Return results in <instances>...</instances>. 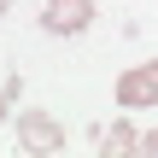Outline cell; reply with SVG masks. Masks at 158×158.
Returning <instances> with one entry per match:
<instances>
[{"label":"cell","instance_id":"1","mask_svg":"<svg viewBox=\"0 0 158 158\" xmlns=\"http://www.w3.org/2000/svg\"><path fill=\"white\" fill-rule=\"evenodd\" d=\"M111 100H117V111H147V106H158V59L129 64L117 76V88H111Z\"/></svg>","mask_w":158,"mask_h":158},{"label":"cell","instance_id":"2","mask_svg":"<svg viewBox=\"0 0 158 158\" xmlns=\"http://www.w3.org/2000/svg\"><path fill=\"white\" fill-rule=\"evenodd\" d=\"M18 147L35 152V158L64 152V123H59L53 111H18Z\"/></svg>","mask_w":158,"mask_h":158},{"label":"cell","instance_id":"3","mask_svg":"<svg viewBox=\"0 0 158 158\" xmlns=\"http://www.w3.org/2000/svg\"><path fill=\"white\" fill-rule=\"evenodd\" d=\"M94 23V0H47L41 6V29L47 35H82Z\"/></svg>","mask_w":158,"mask_h":158},{"label":"cell","instance_id":"4","mask_svg":"<svg viewBox=\"0 0 158 158\" xmlns=\"http://www.w3.org/2000/svg\"><path fill=\"white\" fill-rule=\"evenodd\" d=\"M94 147H100V158H129V152H141V135H135L123 117H111V123L94 135Z\"/></svg>","mask_w":158,"mask_h":158},{"label":"cell","instance_id":"5","mask_svg":"<svg viewBox=\"0 0 158 158\" xmlns=\"http://www.w3.org/2000/svg\"><path fill=\"white\" fill-rule=\"evenodd\" d=\"M18 100H23V76H18V70H12V76H6V82H0V123H6V117H12V106H18Z\"/></svg>","mask_w":158,"mask_h":158},{"label":"cell","instance_id":"6","mask_svg":"<svg viewBox=\"0 0 158 158\" xmlns=\"http://www.w3.org/2000/svg\"><path fill=\"white\" fill-rule=\"evenodd\" d=\"M141 152H152V158H158V129H152V135H141Z\"/></svg>","mask_w":158,"mask_h":158},{"label":"cell","instance_id":"7","mask_svg":"<svg viewBox=\"0 0 158 158\" xmlns=\"http://www.w3.org/2000/svg\"><path fill=\"white\" fill-rule=\"evenodd\" d=\"M6 6H12V0H0V18H6Z\"/></svg>","mask_w":158,"mask_h":158}]
</instances>
